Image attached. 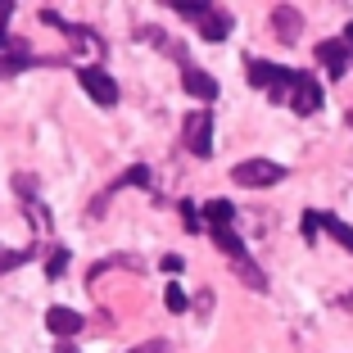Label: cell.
<instances>
[{"mask_svg":"<svg viewBox=\"0 0 353 353\" xmlns=\"http://www.w3.org/2000/svg\"><path fill=\"white\" fill-rule=\"evenodd\" d=\"M208 236H213V245H218L222 254L231 259V272H236L250 290H268V276H263V268L250 259V250H245V240L236 236V227H208Z\"/></svg>","mask_w":353,"mask_h":353,"instance_id":"6da1fadb","label":"cell"},{"mask_svg":"<svg viewBox=\"0 0 353 353\" xmlns=\"http://www.w3.org/2000/svg\"><path fill=\"white\" fill-rule=\"evenodd\" d=\"M250 82L259 86L268 100L290 104V91H294V82H299V68H281V63H268V59H250Z\"/></svg>","mask_w":353,"mask_h":353,"instance_id":"7a4b0ae2","label":"cell"},{"mask_svg":"<svg viewBox=\"0 0 353 353\" xmlns=\"http://www.w3.org/2000/svg\"><path fill=\"white\" fill-rule=\"evenodd\" d=\"M181 141L195 159H208L213 154V114L208 109H190L186 123H181Z\"/></svg>","mask_w":353,"mask_h":353,"instance_id":"3957f363","label":"cell"},{"mask_svg":"<svg viewBox=\"0 0 353 353\" xmlns=\"http://www.w3.org/2000/svg\"><path fill=\"white\" fill-rule=\"evenodd\" d=\"M231 181H236V186L263 190V186H276V181H285V168L272 163V159H245V163L231 168Z\"/></svg>","mask_w":353,"mask_h":353,"instance_id":"277c9868","label":"cell"},{"mask_svg":"<svg viewBox=\"0 0 353 353\" xmlns=\"http://www.w3.org/2000/svg\"><path fill=\"white\" fill-rule=\"evenodd\" d=\"M127 186L154 190V176H150V168H145V163H136V168H127L123 176H114V181H109V186H104V195H100V199H95V204H91V213H95V218H100V213H104V204H109V199H114L118 190H127Z\"/></svg>","mask_w":353,"mask_h":353,"instance_id":"5b68a950","label":"cell"},{"mask_svg":"<svg viewBox=\"0 0 353 353\" xmlns=\"http://www.w3.org/2000/svg\"><path fill=\"white\" fill-rule=\"evenodd\" d=\"M77 82H82V91L91 95L95 104H104V109H109V104H118V82L104 73V68H82V73H77Z\"/></svg>","mask_w":353,"mask_h":353,"instance_id":"8992f818","label":"cell"},{"mask_svg":"<svg viewBox=\"0 0 353 353\" xmlns=\"http://www.w3.org/2000/svg\"><path fill=\"white\" fill-rule=\"evenodd\" d=\"M322 86H317V77L312 73H299V82H294V91H290V109L299 118H308V114H317V109H322Z\"/></svg>","mask_w":353,"mask_h":353,"instance_id":"52a82bcc","label":"cell"},{"mask_svg":"<svg viewBox=\"0 0 353 353\" xmlns=\"http://www.w3.org/2000/svg\"><path fill=\"white\" fill-rule=\"evenodd\" d=\"M37 63H41V59L28 50V41H19V37H14L10 50L0 54V82H14L19 73H28V68H37Z\"/></svg>","mask_w":353,"mask_h":353,"instance_id":"ba28073f","label":"cell"},{"mask_svg":"<svg viewBox=\"0 0 353 353\" xmlns=\"http://www.w3.org/2000/svg\"><path fill=\"white\" fill-rule=\"evenodd\" d=\"M82 312L63 308V303H54V308H46V331L59 335V340H73V335H82Z\"/></svg>","mask_w":353,"mask_h":353,"instance_id":"9c48e42d","label":"cell"},{"mask_svg":"<svg viewBox=\"0 0 353 353\" xmlns=\"http://www.w3.org/2000/svg\"><path fill=\"white\" fill-rule=\"evenodd\" d=\"M312 50H317V63H322L331 77H344V68H349V59H353V50L344 41H317Z\"/></svg>","mask_w":353,"mask_h":353,"instance_id":"30bf717a","label":"cell"},{"mask_svg":"<svg viewBox=\"0 0 353 353\" xmlns=\"http://www.w3.org/2000/svg\"><path fill=\"white\" fill-rule=\"evenodd\" d=\"M181 86H186V95H195V100H218V82H213V73H204V68H195V63H186L181 68Z\"/></svg>","mask_w":353,"mask_h":353,"instance_id":"8fae6325","label":"cell"},{"mask_svg":"<svg viewBox=\"0 0 353 353\" xmlns=\"http://www.w3.org/2000/svg\"><path fill=\"white\" fill-rule=\"evenodd\" d=\"M272 28H276V37L285 46H294L299 32H303V14L294 10V5H276V10H272Z\"/></svg>","mask_w":353,"mask_h":353,"instance_id":"7c38bea8","label":"cell"},{"mask_svg":"<svg viewBox=\"0 0 353 353\" xmlns=\"http://www.w3.org/2000/svg\"><path fill=\"white\" fill-rule=\"evenodd\" d=\"M231 28H236V19H231L227 10H213L204 23H199V37H204V41H227Z\"/></svg>","mask_w":353,"mask_h":353,"instance_id":"4fadbf2b","label":"cell"},{"mask_svg":"<svg viewBox=\"0 0 353 353\" xmlns=\"http://www.w3.org/2000/svg\"><path fill=\"white\" fill-rule=\"evenodd\" d=\"M204 222L208 227H231V222H236V204H231V199H208L204 204Z\"/></svg>","mask_w":353,"mask_h":353,"instance_id":"5bb4252c","label":"cell"},{"mask_svg":"<svg viewBox=\"0 0 353 353\" xmlns=\"http://www.w3.org/2000/svg\"><path fill=\"white\" fill-rule=\"evenodd\" d=\"M322 231L335 240V245H344V250L353 254V227H349V222H340L335 213H322Z\"/></svg>","mask_w":353,"mask_h":353,"instance_id":"9a60e30c","label":"cell"},{"mask_svg":"<svg viewBox=\"0 0 353 353\" xmlns=\"http://www.w3.org/2000/svg\"><path fill=\"white\" fill-rule=\"evenodd\" d=\"M168 10H176V14H181V19H190V23H204L208 14L218 10V5H208V0H172Z\"/></svg>","mask_w":353,"mask_h":353,"instance_id":"2e32d148","label":"cell"},{"mask_svg":"<svg viewBox=\"0 0 353 353\" xmlns=\"http://www.w3.org/2000/svg\"><path fill=\"white\" fill-rule=\"evenodd\" d=\"M181 218H186V231H190V236H199V231H208V227H204V213H199V208L190 204V199L181 204Z\"/></svg>","mask_w":353,"mask_h":353,"instance_id":"e0dca14e","label":"cell"},{"mask_svg":"<svg viewBox=\"0 0 353 353\" xmlns=\"http://www.w3.org/2000/svg\"><path fill=\"white\" fill-rule=\"evenodd\" d=\"M163 303H168V312H186L190 308V299H186V290H181V285H168V290H163Z\"/></svg>","mask_w":353,"mask_h":353,"instance_id":"ac0fdd59","label":"cell"},{"mask_svg":"<svg viewBox=\"0 0 353 353\" xmlns=\"http://www.w3.org/2000/svg\"><path fill=\"white\" fill-rule=\"evenodd\" d=\"M32 259V250H0V272H14Z\"/></svg>","mask_w":353,"mask_h":353,"instance_id":"d6986e66","label":"cell"},{"mask_svg":"<svg viewBox=\"0 0 353 353\" xmlns=\"http://www.w3.org/2000/svg\"><path fill=\"white\" fill-rule=\"evenodd\" d=\"M63 272H68V250H54V254H50V263H46V276L59 281Z\"/></svg>","mask_w":353,"mask_h":353,"instance_id":"ffe728a7","label":"cell"},{"mask_svg":"<svg viewBox=\"0 0 353 353\" xmlns=\"http://www.w3.org/2000/svg\"><path fill=\"white\" fill-rule=\"evenodd\" d=\"M23 208H28V218L32 222H37V231H50V208H41V204H37V199H32V204H23Z\"/></svg>","mask_w":353,"mask_h":353,"instance_id":"44dd1931","label":"cell"},{"mask_svg":"<svg viewBox=\"0 0 353 353\" xmlns=\"http://www.w3.org/2000/svg\"><path fill=\"white\" fill-rule=\"evenodd\" d=\"M317 231H322V213L308 208V213H303V240H317Z\"/></svg>","mask_w":353,"mask_h":353,"instance_id":"7402d4cb","label":"cell"},{"mask_svg":"<svg viewBox=\"0 0 353 353\" xmlns=\"http://www.w3.org/2000/svg\"><path fill=\"white\" fill-rule=\"evenodd\" d=\"M127 353H168V340H145V344H136V349Z\"/></svg>","mask_w":353,"mask_h":353,"instance_id":"603a6c76","label":"cell"},{"mask_svg":"<svg viewBox=\"0 0 353 353\" xmlns=\"http://www.w3.org/2000/svg\"><path fill=\"white\" fill-rule=\"evenodd\" d=\"M181 268H186V259H181V254H168V259H163V272H172V276H176Z\"/></svg>","mask_w":353,"mask_h":353,"instance_id":"cb8c5ba5","label":"cell"},{"mask_svg":"<svg viewBox=\"0 0 353 353\" xmlns=\"http://www.w3.org/2000/svg\"><path fill=\"white\" fill-rule=\"evenodd\" d=\"M10 19H14V0H0V28H10Z\"/></svg>","mask_w":353,"mask_h":353,"instance_id":"d4e9b609","label":"cell"},{"mask_svg":"<svg viewBox=\"0 0 353 353\" xmlns=\"http://www.w3.org/2000/svg\"><path fill=\"white\" fill-rule=\"evenodd\" d=\"M195 299H199V312H208V308H213V290H199Z\"/></svg>","mask_w":353,"mask_h":353,"instance_id":"484cf974","label":"cell"},{"mask_svg":"<svg viewBox=\"0 0 353 353\" xmlns=\"http://www.w3.org/2000/svg\"><path fill=\"white\" fill-rule=\"evenodd\" d=\"M340 41H344V46L353 50V19H349V28H344V37H340Z\"/></svg>","mask_w":353,"mask_h":353,"instance_id":"4316f807","label":"cell"},{"mask_svg":"<svg viewBox=\"0 0 353 353\" xmlns=\"http://www.w3.org/2000/svg\"><path fill=\"white\" fill-rule=\"evenodd\" d=\"M5 50H10V32L0 28V54H5Z\"/></svg>","mask_w":353,"mask_h":353,"instance_id":"83f0119b","label":"cell"},{"mask_svg":"<svg viewBox=\"0 0 353 353\" xmlns=\"http://www.w3.org/2000/svg\"><path fill=\"white\" fill-rule=\"evenodd\" d=\"M54 353H77V349H73V344H68V340H63V344H54Z\"/></svg>","mask_w":353,"mask_h":353,"instance_id":"f1b7e54d","label":"cell"},{"mask_svg":"<svg viewBox=\"0 0 353 353\" xmlns=\"http://www.w3.org/2000/svg\"><path fill=\"white\" fill-rule=\"evenodd\" d=\"M349 123H353V109H349Z\"/></svg>","mask_w":353,"mask_h":353,"instance_id":"f546056e","label":"cell"}]
</instances>
